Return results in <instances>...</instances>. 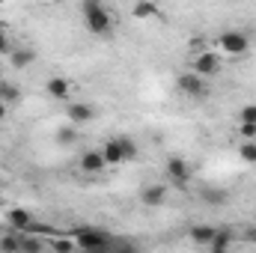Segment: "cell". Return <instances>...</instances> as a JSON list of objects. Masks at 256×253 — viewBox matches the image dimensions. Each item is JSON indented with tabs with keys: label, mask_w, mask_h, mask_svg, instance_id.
Returning <instances> with one entry per match:
<instances>
[{
	"label": "cell",
	"mask_w": 256,
	"mask_h": 253,
	"mask_svg": "<svg viewBox=\"0 0 256 253\" xmlns=\"http://www.w3.org/2000/svg\"><path fill=\"white\" fill-rule=\"evenodd\" d=\"M45 92H48L51 98H68V96H72V80H66V78H60V74H54V78L45 80Z\"/></svg>",
	"instance_id": "11"
},
{
	"label": "cell",
	"mask_w": 256,
	"mask_h": 253,
	"mask_svg": "<svg viewBox=\"0 0 256 253\" xmlns=\"http://www.w3.org/2000/svg\"><path fill=\"white\" fill-rule=\"evenodd\" d=\"M57 143L60 146H72V143H78V126L72 122V126H63V128H57Z\"/></svg>",
	"instance_id": "19"
},
{
	"label": "cell",
	"mask_w": 256,
	"mask_h": 253,
	"mask_svg": "<svg viewBox=\"0 0 256 253\" xmlns=\"http://www.w3.org/2000/svg\"><path fill=\"white\" fill-rule=\"evenodd\" d=\"M6 114H9V104H6V102H3V98H0V122H3V120H6Z\"/></svg>",
	"instance_id": "29"
},
{
	"label": "cell",
	"mask_w": 256,
	"mask_h": 253,
	"mask_svg": "<svg viewBox=\"0 0 256 253\" xmlns=\"http://www.w3.org/2000/svg\"><path fill=\"white\" fill-rule=\"evenodd\" d=\"M218 45H220V51L230 54V57H242V54L250 51V39H248L242 30H224V33L218 36Z\"/></svg>",
	"instance_id": "3"
},
{
	"label": "cell",
	"mask_w": 256,
	"mask_h": 253,
	"mask_svg": "<svg viewBox=\"0 0 256 253\" xmlns=\"http://www.w3.org/2000/svg\"><path fill=\"white\" fill-rule=\"evenodd\" d=\"M9 63H12V68H27L30 63H36V51L33 48H12Z\"/></svg>",
	"instance_id": "14"
},
{
	"label": "cell",
	"mask_w": 256,
	"mask_h": 253,
	"mask_svg": "<svg viewBox=\"0 0 256 253\" xmlns=\"http://www.w3.org/2000/svg\"><path fill=\"white\" fill-rule=\"evenodd\" d=\"M167 202V185H146L140 190V206L146 208H161Z\"/></svg>",
	"instance_id": "7"
},
{
	"label": "cell",
	"mask_w": 256,
	"mask_h": 253,
	"mask_svg": "<svg viewBox=\"0 0 256 253\" xmlns=\"http://www.w3.org/2000/svg\"><path fill=\"white\" fill-rule=\"evenodd\" d=\"M78 164H80V170H84V173H90V176H96V173H102V170L108 167V161H104L102 149H90V152H84Z\"/></svg>",
	"instance_id": "8"
},
{
	"label": "cell",
	"mask_w": 256,
	"mask_h": 253,
	"mask_svg": "<svg viewBox=\"0 0 256 253\" xmlns=\"http://www.w3.org/2000/svg\"><path fill=\"white\" fill-rule=\"evenodd\" d=\"M102 155H104L108 167H120V164H126V155H122V146H120L116 137H110V140L102 146Z\"/></svg>",
	"instance_id": "12"
},
{
	"label": "cell",
	"mask_w": 256,
	"mask_h": 253,
	"mask_svg": "<svg viewBox=\"0 0 256 253\" xmlns=\"http://www.w3.org/2000/svg\"><path fill=\"white\" fill-rule=\"evenodd\" d=\"M66 116H68V122L84 126V122H90V120L96 116V110H92V104H86V102H74V104L66 108Z\"/></svg>",
	"instance_id": "10"
},
{
	"label": "cell",
	"mask_w": 256,
	"mask_h": 253,
	"mask_svg": "<svg viewBox=\"0 0 256 253\" xmlns=\"http://www.w3.org/2000/svg\"><path fill=\"white\" fill-rule=\"evenodd\" d=\"M74 242H78L80 250H104V248H110V236L104 230H98V226L74 230Z\"/></svg>",
	"instance_id": "2"
},
{
	"label": "cell",
	"mask_w": 256,
	"mask_h": 253,
	"mask_svg": "<svg viewBox=\"0 0 256 253\" xmlns=\"http://www.w3.org/2000/svg\"><path fill=\"white\" fill-rule=\"evenodd\" d=\"M232 248V230L230 226H224V230H214V236H212V242H208V250L212 253H224Z\"/></svg>",
	"instance_id": "13"
},
{
	"label": "cell",
	"mask_w": 256,
	"mask_h": 253,
	"mask_svg": "<svg viewBox=\"0 0 256 253\" xmlns=\"http://www.w3.org/2000/svg\"><path fill=\"white\" fill-rule=\"evenodd\" d=\"M191 242L194 244H200V248H208V242H212V236H214V226H208V224H196L191 226Z\"/></svg>",
	"instance_id": "16"
},
{
	"label": "cell",
	"mask_w": 256,
	"mask_h": 253,
	"mask_svg": "<svg viewBox=\"0 0 256 253\" xmlns=\"http://www.w3.org/2000/svg\"><path fill=\"white\" fill-rule=\"evenodd\" d=\"M6 224H9V230H15V232H27V226L33 224V214H30L27 208L15 206V208L6 212Z\"/></svg>",
	"instance_id": "9"
},
{
	"label": "cell",
	"mask_w": 256,
	"mask_h": 253,
	"mask_svg": "<svg viewBox=\"0 0 256 253\" xmlns=\"http://www.w3.org/2000/svg\"><path fill=\"white\" fill-rule=\"evenodd\" d=\"M176 86H179V92L188 96V98H206V96H208V84H206V78H200L194 68L176 78Z\"/></svg>",
	"instance_id": "4"
},
{
	"label": "cell",
	"mask_w": 256,
	"mask_h": 253,
	"mask_svg": "<svg viewBox=\"0 0 256 253\" xmlns=\"http://www.w3.org/2000/svg\"><path fill=\"white\" fill-rule=\"evenodd\" d=\"M15 45H12V39H9V33L6 30H0V57H9V51H12Z\"/></svg>",
	"instance_id": "26"
},
{
	"label": "cell",
	"mask_w": 256,
	"mask_h": 253,
	"mask_svg": "<svg viewBox=\"0 0 256 253\" xmlns=\"http://www.w3.org/2000/svg\"><path fill=\"white\" fill-rule=\"evenodd\" d=\"M0 98H3L6 104H15V102L21 98V92H18L15 84H0Z\"/></svg>",
	"instance_id": "20"
},
{
	"label": "cell",
	"mask_w": 256,
	"mask_h": 253,
	"mask_svg": "<svg viewBox=\"0 0 256 253\" xmlns=\"http://www.w3.org/2000/svg\"><path fill=\"white\" fill-rule=\"evenodd\" d=\"M191 48H194V51H202V48H206V39H202V36H194V39H191Z\"/></svg>",
	"instance_id": "28"
},
{
	"label": "cell",
	"mask_w": 256,
	"mask_h": 253,
	"mask_svg": "<svg viewBox=\"0 0 256 253\" xmlns=\"http://www.w3.org/2000/svg\"><path fill=\"white\" fill-rule=\"evenodd\" d=\"M164 173H167V179H170L176 188H188V182H191V164H188L182 155H173V158H167V164H164Z\"/></svg>",
	"instance_id": "6"
},
{
	"label": "cell",
	"mask_w": 256,
	"mask_h": 253,
	"mask_svg": "<svg viewBox=\"0 0 256 253\" xmlns=\"http://www.w3.org/2000/svg\"><path fill=\"white\" fill-rule=\"evenodd\" d=\"M238 134H242V140H256V122H242Z\"/></svg>",
	"instance_id": "23"
},
{
	"label": "cell",
	"mask_w": 256,
	"mask_h": 253,
	"mask_svg": "<svg viewBox=\"0 0 256 253\" xmlns=\"http://www.w3.org/2000/svg\"><path fill=\"white\" fill-rule=\"evenodd\" d=\"M254 224H256V212H254Z\"/></svg>",
	"instance_id": "32"
},
{
	"label": "cell",
	"mask_w": 256,
	"mask_h": 253,
	"mask_svg": "<svg viewBox=\"0 0 256 253\" xmlns=\"http://www.w3.org/2000/svg\"><path fill=\"white\" fill-rule=\"evenodd\" d=\"M80 15H84V24H86L90 33L110 39V33H114V18H110L104 0H80Z\"/></svg>",
	"instance_id": "1"
},
{
	"label": "cell",
	"mask_w": 256,
	"mask_h": 253,
	"mask_svg": "<svg viewBox=\"0 0 256 253\" xmlns=\"http://www.w3.org/2000/svg\"><path fill=\"white\" fill-rule=\"evenodd\" d=\"M51 248H54V250H60V253H68V250H74V248H78V242H74V236H72V238H54V242H51Z\"/></svg>",
	"instance_id": "22"
},
{
	"label": "cell",
	"mask_w": 256,
	"mask_h": 253,
	"mask_svg": "<svg viewBox=\"0 0 256 253\" xmlns=\"http://www.w3.org/2000/svg\"><path fill=\"white\" fill-rule=\"evenodd\" d=\"M131 15H134L137 21L158 18V3H152V0H137V3H134V9H131Z\"/></svg>",
	"instance_id": "17"
},
{
	"label": "cell",
	"mask_w": 256,
	"mask_h": 253,
	"mask_svg": "<svg viewBox=\"0 0 256 253\" xmlns=\"http://www.w3.org/2000/svg\"><path fill=\"white\" fill-rule=\"evenodd\" d=\"M238 155H242V161L256 164V140H244V143H242V149H238Z\"/></svg>",
	"instance_id": "21"
},
{
	"label": "cell",
	"mask_w": 256,
	"mask_h": 253,
	"mask_svg": "<svg viewBox=\"0 0 256 253\" xmlns=\"http://www.w3.org/2000/svg\"><path fill=\"white\" fill-rule=\"evenodd\" d=\"M0 250H21V238H15V236L0 238Z\"/></svg>",
	"instance_id": "24"
},
{
	"label": "cell",
	"mask_w": 256,
	"mask_h": 253,
	"mask_svg": "<svg viewBox=\"0 0 256 253\" xmlns=\"http://www.w3.org/2000/svg\"><path fill=\"white\" fill-rule=\"evenodd\" d=\"M42 248H45V244H42L39 238H30V236L21 238V250H42Z\"/></svg>",
	"instance_id": "27"
},
{
	"label": "cell",
	"mask_w": 256,
	"mask_h": 253,
	"mask_svg": "<svg viewBox=\"0 0 256 253\" xmlns=\"http://www.w3.org/2000/svg\"><path fill=\"white\" fill-rule=\"evenodd\" d=\"M238 120H242V122H256V104H244V108L238 110Z\"/></svg>",
	"instance_id": "25"
},
{
	"label": "cell",
	"mask_w": 256,
	"mask_h": 253,
	"mask_svg": "<svg viewBox=\"0 0 256 253\" xmlns=\"http://www.w3.org/2000/svg\"><path fill=\"white\" fill-rule=\"evenodd\" d=\"M200 200H202L206 206H224V202L230 200V190H224V188H208V185H202V188H200Z\"/></svg>",
	"instance_id": "15"
},
{
	"label": "cell",
	"mask_w": 256,
	"mask_h": 253,
	"mask_svg": "<svg viewBox=\"0 0 256 253\" xmlns=\"http://www.w3.org/2000/svg\"><path fill=\"white\" fill-rule=\"evenodd\" d=\"M0 137H3V126H0Z\"/></svg>",
	"instance_id": "31"
},
{
	"label": "cell",
	"mask_w": 256,
	"mask_h": 253,
	"mask_svg": "<svg viewBox=\"0 0 256 253\" xmlns=\"http://www.w3.org/2000/svg\"><path fill=\"white\" fill-rule=\"evenodd\" d=\"M191 68L200 74V78H214L220 68H224V60H220V54H214V51H196L194 54V63H191Z\"/></svg>",
	"instance_id": "5"
},
{
	"label": "cell",
	"mask_w": 256,
	"mask_h": 253,
	"mask_svg": "<svg viewBox=\"0 0 256 253\" xmlns=\"http://www.w3.org/2000/svg\"><path fill=\"white\" fill-rule=\"evenodd\" d=\"M116 140H120V146H122V155H126V161H137L140 149H137L134 137H128V134H116Z\"/></svg>",
	"instance_id": "18"
},
{
	"label": "cell",
	"mask_w": 256,
	"mask_h": 253,
	"mask_svg": "<svg viewBox=\"0 0 256 253\" xmlns=\"http://www.w3.org/2000/svg\"><path fill=\"white\" fill-rule=\"evenodd\" d=\"M3 3H9V0H0V6H3Z\"/></svg>",
	"instance_id": "30"
}]
</instances>
